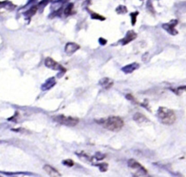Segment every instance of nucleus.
<instances>
[{
    "label": "nucleus",
    "instance_id": "obj_1",
    "mask_svg": "<svg viewBox=\"0 0 186 177\" xmlns=\"http://www.w3.org/2000/svg\"><path fill=\"white\" fill-rule=\"evenodd\" d=\"M95 122L105 129L113 132L119 131L124 126V120L118 116H110L106 118L96 120Z\"/></svg>",
    "mask_w": 186,
    "mask_h": 177
},
{
    "label": "nucleus",
    "instance_id": "obj_2",
    "mask_svg": "<svg viewBox=\"0 0 186 177\" xmlns=\"http://www.w3.org/2000/svg\"><path fill=\"white\" fill-rule=\"evenodd\" d=\"M156 117L159 122L166 126H171L174 124L176 120V115L173 110L164 107H161L158 109Z\"/></svg>",
    "mask_w": 186,
    "mask_h": 177
},
{
    "label": "nucleus",
    "instance_id": "obj_3",
    "mask_svg": "<svg viewBox=\"0 0 186 177\" xmlns=\"http://www.w3.org/2000/svg\"><path fill=\"white\" fill-rule=\"evenodd\" d=\"M53 120L55 122L69 127L76 126L79 122V120L78 118L70 117V116L67 117V116L64 115H57L53 117Z\"/></svg>",
    "mask_w": 186,
    "mask_h": 177
},
{
    "label": "nucleus",
    "instance_id": "obj_4",
    "mask_svg": "<svg viewBox=\"0 0 186 177\" xmlns=\"http://www.w3.org/2000/svg\"><path fill=\"white\" fill-rule=\"evenodd\" d=\"M127 165L129 168L133 170H136L137 173H140L141 176L146 175L148 173L147 170L145 169L139 162L135 160V159H130L127 162Z\"/></svg>",
    "mask_w": 186,
    "mask_h": 177
},
{
    "label": "nucleus",
    "instance_id": "obj_5",
    "mask_svg": "<svg viewBox=\"0 0 186 177\" xmlns=\"http://www.w3.org/2000/svg\"><path fill=\"white\" fill-rule=\"evenodd\" d=\"M44 64H45L46 67L49 68V69H53V70L60 71H62L63 73H64L66 71L65 68L63 67L61 65H60V64L57 63L55 61L53 60V58H50V57H48V58H46L45 59V61H44Z\"/></svg>",
    "mask_w": 186,
    "mask_h": 177
},
{
    "label": "nucleus",
    "instance_id": "obj_6",
    "mask_svg": "<svg viewBox=\"0 0 186 177\" xmlns=\"http://www.w3.org/2000/svg\"><path fill=\"white\" fill-rule=\"evenodd\" d=\"M178 21L177 20H172L170 22L167 23V24H164L162 25V28H164L165 31H167L169 34L171 35H177L178 34V31L175 29V26L178 25Z\"/></svg>",
    "mask_w": 186,
    "mask_h": 177
},
{
    "label": "nucleus",
    "instance_id": "obj_7",
    "mask_svg": "<svg viewBox=\"0 0 186 177\" xmlns=\"http://www.w3.org/2000/svg\"><path fill=\"white\" fill-rule=\"evenodd\" d=\"M134 121L137 123L140 126H147L150 123V120L148 119L144 114L140 113V112H137L134 114L133 116Z\"/></svg>",
    "mask_w": 186,
    "mask_h": 177
},
{
    "label": "nucleus",
    "instance_id": "obj_8",
    "mask_svg": "<svg viewBox=\"0 0 186 177\" xmlns=\"http://www.w3.org/2000/svg\"><path fill=\"white\" fill-rule=\"evenodd\" d=\"M137 34L135 33V31H132V30H130L127 32L126 35L123 39H121L119 42H121V44L122 45H125V44H127L128 43H130V42L133 41L134 39H135L137 38Z\"/></svg>",
    "mask_w": 186,
    "mask_h": 177
},
{
    "label": "nucleus",
    "instance_id": "obj_9",
    "mask_svg": "<svg viewBox=\"0 0 186 177\" xmlns=\"http://www.w3.org/2000/svg\"><path fill=\"white\" fill-rule=\"evenodd\" d=\"M80 48V46L74 42H69L66 44L65 52L66 54L72 55Z\"/></svg>",
    "mask_w": 186,
    "mask_h": 177
},
{
    "label": "nucleus",
    "instance_id": "obj_10",
    "mask_svg": "<svg viewBox=\"0 0 186 177\" xmlns=\"http://www.w3.org/2000/svg\"><path fill=\"white\" fill-rule=\"evenodd\" d=\"M140 68V65L138 63H132L128 65L125 66V67L121 68V71L125 73V74H132L133 71H135L137 69H138Z\"/></svg>",
    "mask_w": 186,
    "mask_h": 177
},
{
    "label": "nucleus",
    "instance_id": "obj_11",
    "mask_svg": "<svg viewBox=\"0 0 186 177\" xmlns=\"http://www.w3.org/2000/svg\"><path fill=\"white\" fill-rule=\"evenodd\" d=\"M99 85L103 88L108 90V89H110L114 85V81L108 77H103L101 80H100Z\"/></svg>",
    "mask_w": 186,
    "mask_h": 177
},
{
    "label": "nucleus",
    "instance_id": "obj_12",
    "mask_svg": "<svg viewBox=\"0 0 186 177\" xmlns=\"http://www.w3.org/2000/svg\"><path fill=\"white\" fill-rule=\"evenodd\" d=\"M56 84V81H55V77H50L46 80V82L42 85V90H47L52 88L54 85Z\"/></svg>",
    "mask_w": 186,
    "mask_h": 177
},
{
    "label": "nucleus",
    "instance_id": "obj_13",
    "mask_svg": "<svg viewBox=\"0 0 186 177\" xmlns=\"http://www.w3.org/2000/svg\"><path fill=\"white\" fill-rule=\"evenodd\" d=\"M44 170L48 173V174H49V176H61L60 173H59L56 169L49 165L44 166Z\"/></svg>",
    "mask_w": 186,
    "mask_h": 177
},
{
    "label": "nucleus",
    "instance_id": "obj_14",
    "mask_svg": "<svg viewBox=\"0 0 186 177\" xmlns=\"http://www.w3.org/2000/svg\"><path fill=\"white\" fill-rule=\"evenodd\" d=\"M170 90L174 92L176 95H180L182 93L185 92L186 91V85H184V86H179L176 88H170Z\"/></svg>",
    "mask_w": 186,
    "mask_h": 177
},
{
    "label": "nucleus",
    "instance_id": "obj_15",
    "mask_svg": "<svg viewBox=\"0 0 186 177\" xmlns=\"http://www.w3.org/2000/svg\"><path fill=\"white\" fill-rule=\"evenodd\" d=\"M95 166L99 168L100 171H101V172H105V171H107L108 168V164L106 163V162H101V163L96 164Z\"/></svg>",
    "mask_w": 186,
    "mask_h": 177
},
{
    "label": "nucleus",
    "instance_id": "obj_16",
    "mask_svg": "<svg viewBox=\"0 0 186 177\" xmlns=\"http://www.w3.org/2000/svg\"><path fill=\"white\" fill-rule=\"evenodd\" d=\"M116 11L117 13L119 14H124L127 12V9L125 6L123 5H119V7H117V8L116 9Z\"/></svg>",
    "mask_w": 186,
    "mask_h": 177
},
{
    "label": "nucleus",
    "instance_id": "obj_17",
    "mask_svg": "<svg viewBox=\"0 0 186 177\" xmlns=\"http://www.w3.org/2000/svg\"><path fill=\"white\" fill-rule=\"evenodd\" d=\"M73 8H74V5H73L72 3H71V4H69L67 7H66L65 10H64V12H65L66 15H69L72 13Z\"/></svg>",
    "mask_w": 186,
    "mask_h": 177
},
{
    "label": "nucleus",
    "instance_id": "obj_18",
    "mask_svg": "<svg viewBox=\"0 0 186 177\" xmlns=\"http://www.w3.org/2000/svg\"><path fill=\"white\" fill-rule=\"evenodd\" d=\"M138 14H139L138 12H132V13L130 14V17H131V21H132V26H135L136 21H137V16L138 15Z\"/></svg>",
    "mask_w": 186,
    "mask_h": 177
},
{
    "label": "nucleus",
    "instance_id": "obj_19",
    "mask_svg": "<svg viewBox=\"0 0 186 177\" xmlns=\"http://www.w3.org/2000/svg\"><path fill=\"white\" fill-rule=\"evenodd\" d=\"M37 7H32V8L30 9V10H28L27 12H25L24 15L26 16H27V17H29V16L33 15L36 12V11H37Z\"/></svg>",
    "mask_w": 186,
    "mask_h": 177
},
{
    "label": "nucleus",
    "instance_id": "obj_20",
    "mask_svg": "<svg viewBox=\"0 0 186 177\" xmlns=\"http://www.w3.org/2000/svg\"><path fill=\"white\" fill-rule=\"evenodd\" d=\"M91 17H92V19L100 20V21H104V20H105V17H103V16L99 15V14L98 13H95V12H93L92 15H91Z\"/></svg>",
    "mask_w": 186,
    "mask_h": 177
},
{
    "label": "nucleus",
    "instance_id": "obj_21",
    "mask_svg": "<svg viewBox=\"0 0 186 177\" xmlns=\"http://www.w3.org/2000/svg\"><path fill=\"white\" fill-rule=\"evenodd\" d=\"M95 159L98 161H100V160H103V159L105 157V154L101 152H98L97 153L95 154Z\"/></svg>",
    "mask_w": 186,
    "mask_h": 177
},
{
    "label": "nucleus",
    "instance_id": "obj_22",
    "mask_svg": "<svg viewBox=\"0 0 186 177\" xmlns=\"http://www.w3.org/2000/svg\"><path fill=\"white\" fill-rule=\"evenodd\" d=\"M1 173H4L5 175H8V176H16V175H19V174H26V175H30L31 173H23V172H20V173H8V172H3V171H0Z\"/></svg>",
    "mask_w": 186,
    "mask_h": 177
},
{
    "label": "nucleus",
    "instance_id": "obj_23",
    "mask_svg": "<svg viewBox=\"0 0 186 177\" xmlns=\"http://www.w3.org/2000/svg\"><path fill=\"white\" fill-rule=\"evenodd\" d=\"M63 164L66 166H68V167H72V166L74 165V162L72 160L68 159V160H63Z\"/></svg>",
    "mask_w": 186,
    "mask_h": 177
},
{
    "label": "nucleus",
    "instance_id": "obj_24",
    "mask_svg": "<svg viewBox=\"0 0 186 177\" xmlns=\"http://www.w3.org/2000/svg\"><path fill=\"white\" fill-rule=\"evenodd\" d=\"M126 98H127V99L129 100V101H132V102H136L135 98H134V96H132V94L129 93L127 95H126Z\"/></svg>",
    "mask_w": 186,
    "mask_h": 177
},
{
    "label": "nucleus",
    "instance_id": "obj_25",
    "mask_svg": "<svg viewBox=\"0 0 186 177\" xmlns=\"http://www.w3.org/2000/svg\"><path fill=\"white\" fill-rule=\"evenodd\" d=\"M99 43L101 44V45H105V44H106L107 43V40L106 39H105L104 38H102V37H101V38L99 39Z\"/></svg>",
    "mask_w": 186,
    "mask_h": 177
},
{
    "label": "nucleus",
    "instance_id": "obj_26",
    "mask_svg": "<svg viewBox=\"0 0 186 177\" xmlns=\"http://www.w3.org/2000/svg\"><path fill=\"white\" fill-rule=\"evenodd\" d=\"M6 2H0V8H2V7H4V5L6 4Z\"/></svg>",
    "mask_w": 186,
    "mask_h": 177
}]
</instances>
